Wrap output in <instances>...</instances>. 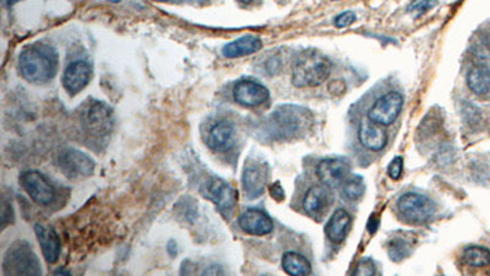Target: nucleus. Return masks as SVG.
Listing matches in <instances>:
<instances>
[{
  "instance_id": "423d86ee",
  "label": "nucleus",
  "mask_w": 490,
  "mask_h": 276,
  "mask_svg": "<svg viewBox=\"0 0 490 276\" xmlns=\"http://www.w3.org/2000/svg\"><path fill=\"white\" fill-rule=\"evenodd\" d=\"M114 125L111 107L101 101H92L82 113V127L88 136L103 138L111 133Z\"/></svg>"
},
{
  "instance_id": "4468645a",
  "label": "nucleus",
  "mask_w": 490,
  "mask_h": 276,
  "mask_svg": "<svg viewBox=\"0 0 490 276\" xmlns=\"http://www.w3.org/2000/svg\"><path fill=\"white\" fill-rule=\"evenodd\" d=\"M384 125L375 123L369 118H364L359 124L358 136L363 147L372 151H381L387 144V136Z\"/></svg>"
},
{
  "instance_id": "2eb2a0df",
  "label": "nucleus",
  "mask_w": 490,
  "mask_h": 276,
  "mask_svg": "<svg viewBox=\"0 0 490 276\" xmlns=\"http://www.w3.org/2000/svg\"><path fill=\"white\" fill-rule=\"evenodd\" d=\"M92 77V69L88 63L83 60H77L71 63L64 71L63 84L68 92L77 94L88 86Z\"/></svg>"
},
{
  "instance_id": "7c9ffc66",
  "label": "nucleus",
  "mask_w": 490,
  "mask_h": 276,
  "mask_svg": "<svg viewBox=\"0 0 490 276\" xmlns=\"http://www.w3.org/2000/svg\"><path fill=\"white\" fill-rule=\"evenodd\" d=\"M270 193L274 199L279 200V201L285 199V192L281 187L280 183H274V186L270 188Z\"/></svg>"
},
{
  "instance_id": "1a4fd4ad",
  "label": "nucleus",
  "mask_w": 490,
  "mask_h": 276,
  "mask_svg": "<svg viewBox=\"0 0 490 276\" xmlns=\"http://www.w3.org/2000/svg\"><path fill=\"white\" fill-rule=\"evenodd\" d=\"M20 183L29 198L38 205H49L55 199V189L47 178L37 171H27L20 177Z\"/></svg>"
},
{
  "instance_id": "393cba45",
  "label": "nucleus",
  "mask_w": 490,
  "mask_h": 276,
  "mask_svg": "<svg viewBox=\"0 0 490 276\" xmlns=\"http://www.w3.org/2000/svg\"><path fill=\"white\" fill-rule=\"evenodd\" d=\"M365 192V183L361 176H354L344 183V194L348 200L359 199Z\"/></svg>"
},
{
  "instance_id": "72a5a7b5",
  "label": "nucleus",
  "mask_w": 490,
  "mask_h": 276,
  "mask_svg": "<svg viewBox=\"0 0 490 276\" xmlns=\"http://www.w3.org/2000/svg\"><path fill=\"white\" fill-rule=\"evenodd\" d=\"M242 3H250L251 0H240Z\"/></svg>"
},
{
  "instance_id": "f257e3e1",
  "label": "nucleus",
  "mask_w": 490,
  "mask_h": 276,
  "mask_svg": "<svg viewBox=\"0 0 490 276\" xmlns=\"http://www.w3.org/2000/svg\"><path fill=\"white\" fill-rule=\"evenodd\" d=\"M58 54L54 48L44 43H35L18 57L21 75L32 84H46L55 77L58 71Z\"/></svg>"
},
{
  "instance_id": "f8f14e48",
  "label": "nucleus",
  "mask_w": 490,
  "mask_h": 276,
  "mask_svg": "<svg viewBox=\"0 0 490 276\" xmlns=\"http://www.w3.org/2000/svg\"><path fill=\"white\" fill-rule=\"evenodd\" d=\"M234 100L246 107L261 106L269 100V90L253 80H240L234 86Z\"/></svg>"
},
{
  "instance_id": "aec40b11",
  "label": "nucleus",
  "mask_w": 490,
  "mask_h": 276,
  "mask_svg": "<svg viewBox=\"0 0 490 276\" xmlns=\"http://www.w3.org/2000/svg\"><path fill=\"white\" fill-rule=\"evenodd\" d=\"M261 47H263V42L259 37L246 35L228 43L227 46L223 48V55L226 58H240V57L257 53Z\"/></svg>"
},
{
  "instance_id": "a211bd4d",
  "label": "nucleus",
  "mask_w": 490,
  "mask_h": 276,
  "mask_svg": "<svg viewBox=\"0 0 490 276\" xmlns=\"http://www.w3.org/2000/svg\"><path fill=\"white\" fill-rule=\"evenodd\" d=\"M330 203V194L327 192L325 186H314L307 192L303 199V206L305 212L310 218L320 220L324 214L327 212Z\"/></svg>"
},
{
  "instance_id": "f704fd0d",
  "label": "nucleus",
  "mask_w": 490,
  "mask_h": 276,
  "mask_svg": "<svg viewBox=\"0 0 490 276\" xmlns=\"http://www.w3.org/2000/svg\"><path fill=\"white\" fill-rule=\"evenodd\" d=\"M109 1H113V3H118V1H120V0H109Z\"/></svg>"
},
{
  "instance_id": "473e14b6",
  "label": "nucleus",
  "mask_w": 490,
  "mask_h": 276,
  "mask_svg": "<svg viewBox=\"0 0 490 276\" xmlns=\"http://www.w3.org/2000/svg\"><path fill=\"white\" fill-rule=\"evenodd\" d=\"M18 1H23V0H5L6 5L8 6L15 5Z\"/></svg>"
},
{
  "instance_id": "a878e982",
  "label": "nucleus",
  "mask_w": 490,
  "mask_h": 276,
  "mask_svg": "<svg viewBox=\"0 0 490 276\" xmlns=\"http://www.w3.org/2000/svg\"><path fill=\"white\" fill-rule=\"evenodd\" d=\"M438 1L439 0H412V3L407 8V12L412 14L415 18H418L433 9L438 4Z\"/></svg>"
},
{
  "instance_id": "20e7f679",
  "label": "nucleus",
  "mask_w": 490,
  "mask_h": 276,
  "mask_svg": "<svg viewBox=\"0 0 490 276\" xmlns=\"http://www.w3.org/2000/svg\"><path fill=\"white\" fill-rule=\"evenodd\" d=\"M3 271L6 275H41L40 260L34 249L25 241L12 243L3 260Z\"/></svg>"
},
{
  "instance_id": "6e6552de",
  "label": "nucleus",
  "mask_w": 490,
  "mask_h": 276,
  "mask_svg": "<svg viewBox=\"0 0 490 276\" xmlns=\"http://www.w3.org/2000/svg\"><path fill=\"white\" fill-rule=\"evenodd\" d=\"M58 166L64 176L70 179L88 178L94 171V160L76 149H68L59 153Z\"/></svg>"
},
{
  "instance_id": "9b49d317",
  "label": "nucleus",
  "mask_w": 490,
  "mask_h": 276,
  "mask_svg": "<svg viewBox=\"0 0 490 276\" xmlns=\"http://www.w3.org/2000/svg\"><path fill=\"white\" fill-rule=\"evenodd\" d=\"M268 179L269 168L263 162L250 160L245 164L242 183L245 194L249 199H257L263 195L268 186Z\"/></svg>"
},
{
  "instance_id": "412c9836",
  "label": "nucleus",
  "mask_w": 490,
  "mask_h": 276,
  "mask_svg": "<svg viewBox=\"0 0 490 276\" xmlns=\"http://www.w3.org/2000/svg\"><path fill=\"white\" fill-rule=\"evenodd\" d=\"M350 225V214L344 209L336 210L325 226L327 238L333 243H341L346 238Z\"/></svg>"
},
{
  "instance_id": "4be33fe9",
  "label": "nucleus",
  "mask_w": 490,
  "mask_h": 276,
  "mask_svg": "<svg viewBox=\"0 0 490 276\" xmlns=\"http://www.w3.org/2000/svg\"><path fill=\"white\" fill-rule=\"evenodd\" d=\"M467 85L476 95H487L490 91V69L485 65H477L467 75Z\"/></svg>"
},
{
  "instance_id": "bb28decb",
  "label": "nucleus",
  "mask_w": 490,
  "mask_h": 276,
  "mask_svg": "<svg viewBox=\"0 0 490 276\" xmlns=\"http://www.w3.org/2000/svg\"><path fill=\"white\" fill-rule=\"evenodd\" d=\"M409 254V246L403 240H395L389 246V255L394 262H400Z\"/></svg>"
},
{
  "instance_id": "dca6fc26",
  "label": "nucleus",
  "mask_w": 490,
  "mask_h": 276,
  "mask_svg": "<svg viewBox=\"0 0 490 276\" xmlns=\"http://www.w3.org/2000/svg\"><path fill=\"white\" fill-rule=\"evenodd\" d=\"M240 229L244 231L245 234L253 236L269 235L274 229V223L270 218L268 214L257 210V209H249L243 212L240 218Z\"/></svg>"
},
{
  "instance_id": "f3484780",
  "label": "nucleus",
  "mask_w": 490,
  "mask_h": 276,
  "mask_svg": "<svg viewBox=\"0 0 490 276\" xmlns=\"http://www.w3.org/2000/svg\"><path fill=\"white\" fill-rule=\"evenodd\" d=\"M234 136L235 131L232 123L228 121H218L209 130L206 142L215 151H227L233 147Z\"/></svg>"
},
{
  "instance_id": "cd10ccee",
  "label": "nucleus",
  "mask_w": 490,
  "mask_h": 276,
  "mask_svg": "<svg viewBox=\"0 0 490 276\" xmlns=\"http://www.w3.org/2000/svg\"><path fill=\"white\" fill-rule=\"evenodd\" d=\"M357 15L354 12H344L339 14L337 18H335V26L339 29H344L348 27L353 23H356Z\"/></svg>"
},
{
  "instance_id": "6ab92c4d",
  "label": "nucleus",
  "mask_w": 490,
  "mask_h": 276,
  "mask_svg": "<svg viewBox=\"0 0 490 276\" xmlns=\"http://www.w3.org/2000/svg\"><path fill=\"white\" fill-rule=\"evenodd\" d=\"M36 235L37 240L40 242L43 257L47 260L48 263H55L60 255V240L57 232L49 227L44 226L41 223H37L35 226Z\"/></svg>"
},
{
  "instance_id": "5701e85b",
  "label": "nucleus",
  "mask_w": 490,
  "mask_h": 276,
  "mask_svg": "<svg viewBox=\"0 0 490 276\" xmlns=\"http://www.w3.org/2000/svg\"><path fill=\"white\" fill-rule=\"evenodd\" d=\"M282 266L289 275H309L311 273L309 260L299 253L287 252L282 258Z\"/></svg>"
},
{
  "instance_id": "0eeeda50",
  "label": "nucleus",
  "mask_w": 490,
  "mask_h": 276,
  "mask_svg": "<svg viewBox=\"0 0 490 276\" xmlns=\"http://www.w3.org/2000/svg\"><path fill=\"white\" fill-rule=\"evenodd\" d=\"M397 208L403 218L413 223H426L435 212V204L432 200L417 193L403 194L397 201Z\"/></svg>"
},
{
  "instance_id": "e433bc0d",
  "label": "nucleus",
  "mask_w": 490,
  "mask_h": 276,
  "mask_svg": "<svg viewBox=\"0 0 490 276\" xmlns=\"http://www.w3.org/2000/svg\"><path fill=\"white\" fill-rule=\"evenodd\" d=\"M333 1H339V0H333Z\"/></svg>"
},
{
  "instance_id": "c9c22d12",
  "label": "nucleus",
  "mask_w": 490,
  "mask_h": 276,
  "mask_svg": "<svg viewBox=\"0 0 490 276\" xmlns=\"http://www.w3.org/2000/svg\"><path fill=\"white\" fill-rule=\"evenodd\" d=\"M158 1H167V0H158Z\"/></svg>"
},
{
  "instance_id": "f03ea898",
  "label": "nucleus",
  "mask_w": 490,
  "mask_h": 276,
  "mask_svg": "<svg viewBox=\"0 0 490 276\" xmlns=\"http://www.w3.org/2000/svg\"><path fill=\"white\" fill-rule=\"evenodd\" d=\"M333 69L331 60L318 51L304 52L293 69L292 83L296 88H316L325 83Z\"/></svg>"
},
{
  "instance_id": "c756f323",
  "label": "nucleus",
  "mask_w": 490,
  "mask_h": 276,
  "mask_svg": "<svg viewBox=\"0 0 490 276\" xmlns=\"http://www.w3.org/2000/svg\"><path fill=\"white\" fill-rule=\"evenodd\" d=\"M403 171V159L397 156L395 159L392 160L387 168L389 172V176L391 177L392 179H398L401 175H402Z\"/></svg>"
},
{
  "instance_id": "c85d7f7f",
  "label": "nucleus",
  "mask_w": 490,
  "mask_h": 276,
  "mask_svg": "<svg viewBox=\"0 0 490 276\" xmlns=\"http://www.w3.org/2000/svg\"><path fill=\"white\" fill-rule=\"evenodd\" d=\"M354 274L356 275H375L376 274V268H375V265H374L370 259H363L362 262L357 266Z\"/></svg>"
},
{
  "instance_id": "2f4dec72",
  "label": "nucleus",
  "mask_w": 490,
  "mask_h": 276,
  "mask_svg": "<svg viewBox=\"0 0 490 276\" xmlns=\"http://www.w3.org/2000/svg\"><path fill=\"white\" fill-rule=\"evenodd\" d=\"M167 251L170 253V257H175V255H177V253H178V246H177V243H175V241L168 242V244H167Z\"/></svg>"
},
{
  "instance_id": "ddd939ff",
  "label": "nucleus",
  "mask_w": 490,
  "mask_h": 276,
  "mask_svg": "<svg viewBox=\"0 0 490 276\" xmlns=\"http://www.w3.org/2000/svg\"><path fill=\"white\" fill-rule=\"evenodd\" d=\"M350 167L344 160L326 159L320 161L316 167V175L322 186L328 188L339 187L348 176Z\"/></svg>"
},
{
  "instance_id": "39448f33",
  "label": "nucleus",
  "mask_w": 490,
  "mask_h": 276,
  "mask_svg": "<svg viewBox=\"0 0 490 276\" xmlns=\"http://www.w3.org/2000/svg\"><path fill=\"white\" fill-rule=\"evenodd\" d=\"M201 192L205 198L211 200L217 206L223 218H231L233 216L238 194L229 183L218 177H211L210 179L205 183Z\"/></svg>"
},
{
  "instance_id": "9d476101",
  "label": "nucleus",
  "mask_w": 490,
  "mask_h": 276,
  "mask_svg": "<svg viewBox=\"0 0 490 276\" xmlns=\"http://www.w3.org/2000/svg\"><path fill=\"white\" fill-rule=\"evenodd\" d=\"M402 95L391 91L375 101V103L368 112V118L375 123L386 127L396 121L398 114L402 111Z\"/></svg>"
},
{
  "instance_id": "7ed1b4c3",
  "label": "nucleus",
  "mask_w": 490,
  "mask_h": 276,
  "mask_svg": "<svg viewBox=\"0 0 490 276\" xmlns=\"http://www.w3.org/2000/svg\"><path fill=\"white\" fill-rule=\"evenodd\" d=\"M308 111L300 107L283 106L272 113L269 119L270 134L274 139H287L305 129L309 117Z\"/></svg>"
},
{
  "instance_id": "b1692460",
  "label": "nucleus",
  "mask_w": 490,
  "mask_h": 276,
  "mask_svg": "<svg viewBox=\"0 0 490 276\" xmlns=\"http://www.w3.org/2000/svg\"><path fill=\"white\" fill-rule=\"evenodd\" d=\"M463 260L471 266H487L490 264V252L487 248L472 246L465 249Z\"/></svg>"
}]
</instances>
